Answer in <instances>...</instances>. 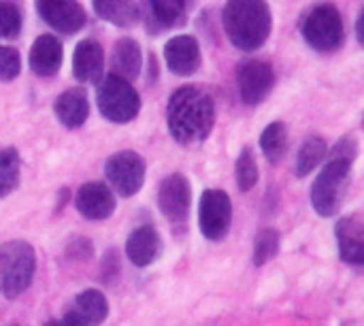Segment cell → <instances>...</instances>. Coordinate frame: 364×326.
Masks as SVG:
<instances>
[{
  "label": "cell",
  "instance_id": "6da1fadb",
  "mask_svg": "<svg viewBox=\"0 0 364 326\" xmlns=\"http://www.w3.org/2000/svg\"><path fill=\"white\" fill-rule=\"evenodd\" d=\"M356 158L358 141L354 135H348L333 145L324 169L311 186V207L318 216L331 218L341 211L350 192L352 169Z\"/></svg>",
  "mask_w": 364,
  "mask_h": 326
},
{
  "label": "cell",
  "instance_id": "7a4b0ae2",
  "mask_svg": "<svg viewBox=\"0 0 364 326\" xmlns=\"http://www.w3.org/2000/svg\"><path fill=\"white\" fill-rule=\"evenodd\" d=\"M166 124L171 137L179 145L190 147L203 143L215 124L213 98L196 85L175 90L166 105Z\"/></svg>",
  "mask_w": 364,
  "mask_h": 326
},
{
  "label": "cell",
  "instance_id": "3957f363",
  "mask_svg": "<svg viewBox=\"0 0 364 326\" xmlns=\"http://www.w3.org/2000/svg\"><path fill=\"white\" fill-rule=\"evenodd\" d=\"M222 23L237 49L256 51L271 36L273 15L267 0H226Z\"/></svg>",
  "mask_w": 364,
  "mask_h": 326
},
{
  "label": "cell",
  "instance_id": "277c9868",
  "mask_svg": "<svg viewBox=\"0 0 364 326\" xmlns=\"http://www.w3.org/2000/svg\"><path fill=\"white\" fill-rule=\"evenodd\" d=\"M36 271V254L28 241H9L0 246V293L6 299L23 295Z\"/></svg>",
  "mask_w": 364,
  "mask_h": 326
},
{
  "label": "cell",
  "instance_id": "5b68a950",
  "mask_svg": "<svg viewBox=\"0 0 364 326\" xmlns=\"http://www.w3.org/2000/svg\"><path fill=\"white\" fill-rule=\"evenodd\" d=\"M301 34L307 45L320 53L337 51L346 41V28L339 9L331 2L311 6L301 21Z\"/></svg>",
  "mask_w": 364,
  "mask_h": 326
},
{
  "label": "cell",
  "instance_id": "8992f818",
  "mask_svg": "<svg viewBox=\"0 0 364 326\" xmlns=\"http://www.w3.org/2000/svg\"><path fill=\"white\" fill-rule=\"evenodd\" d=\"M96 105L105 120L115 124H126L139 115L141 98L128 79H122L111 73L98 81Z\"/></svg>",
  "mask_w": 364,
  "mask_h": 326
},
{
  "label": "cell",
  "instance_id": "52a82bcc",
  "mask_svg": "<svg viewBox=\"0 0 364 326\" xmlns=\"http://www.w3.org/2000/svg\"><path fill=\"white\" fill-rule=\"evenodd\" d=\"M145 158L132 149H122L107 158L105 162V177L111 190L124 199L134 196L145 182Z\"/></svg>",
  "mask_w": 364,
  "mask_h": 326
},
{
  "label": "cell",
  "instance_id": "ba28073f",
  "mask_svg": "<svg viewBox=\"0 0 364 326\" xmlns=\"http://www.w3.org/2000/svg\"><path fill=\"white\" fill-rule=\"evenodd\" d=\"M232 224V201L224 190H205L198 203V228L207 241H222Z\"/></svg>",
  "mask_w": 364,
  "mask_h": 326
},
{
  "label": "cell",
  "instance_id": "9c48e42d",
  "mask_svg": "<svg viewBox=\"0 0 364 326\" xmlns=\"http://www.w3.org/2000/svg\"><path fill=\"white\" fill-rule=\"evenodd\" d=\"M158 207L175 231L188 224L190 207H192V190L186 175L173 173L162 179V184L158 186Z\"/></svg>",
  "mask_w": 364,
  "mask_h": 326
},
{
  "label": "cell",
  "instance_id": "30bf717a",
  "mask_svg": "<svg viewBox=\"0 0 364 326\" xmlns=\"http://www.w3.org/2000/svg\"><path fill=\"white\" fill-rule=\"evenodd\" d=\"M237 85L241 100L256 107L269 98L275 85V70L264 60H245L237 68Z\"/></svg>",
  "mask_w": 364,
  "mask_h": 326
},
{
  "label": "cell",
  "instance_id": "8fae6325",
  "mask_svg": "<svg viewBox=\"0 0 364 326\" xmlns=\"http://www.w3.org/2000/svg\"><path fill=\"white\" fill-rule=\"evenodd\" d=\"M34 6L41 19L60 34H75L87 21V15L77 0H34Z\"/></svg>",
  "mask_w": 364,
  "mask_h": 326
},
{
  "label": "cell",
  "instance_id": "7c38bea8",
  "mask_svg": "<svg viewBox=\"0 0 364 326\" xmlns=\"http://www.w3.org/2000/svg\"><path fill=\"white\" fill-rule=\"evenodd\" d=\"M115 194L107 184L90 182L83 184L75 194V207L85 220H107L115 211Z\"/></svg>",
  "mask_w": 364,
  "mask_h": 326
},
{
  "label": "cell",
  "instance_id": "4fadbf2b",
  "mask_svg": "<svg viewBox=\"0 0 364 326\" xmlns=\"http://www.w3.org/2000/svg\"><path fill=\"white\" fill-rule=\"evenodd\" d=\"M339 258L350 267L364 265V220L360 214L343 216L335 226Z\"/></svg>",
  "mask_w": 364,
  "mask_h": 326
},
{
  "label": "cell",
  "instance_id": "5bb4252c",
  "mask_svg": "<svg viewBox=\"0 0 364 326\" xmlns=\"http://www.w3.org/2000/svg\"><path fill=\"white\" fill-rule=\"evenodd\" d=\"M164 60H166V66L173 75H179V77L194 75L200 66V60H203L200 45L190 34L173 36L164 45Z\"/></svg>",
  "mask_w": 364,
  "mask_h": 326
},
{
  "label": "cell",
  "instance_id": "9a60e30c",
  "mask_svg": "<svg viewBox=\"0 0 364 326\" xmlns=\"http://www.w3.org/2000/svg\"><path fill=\"white\" fill-rule=\"evenodd\" d=\"M105 70V49L94 38L77 43L73 53V75L81 83H98Z\"/></svg>",
  "mask_w": 364,
  "mask_h": 326
},
{
  "label": "cell",
  "instance_id": "2e32d148",
  "mask_svg": "<svg viewBox=\"0 0 364 326\" xmlns=\"http://www.w3.org/2000/svg\"><path fill=\"white\" fill-rule=\"evenodd\" d=\"M62 58H64V47L53 34H41L28 56V64L34 75L38 77H53L62 68Z\"/></svg>",
  "mask_w": 364,
  "mask_h": 326
},
{
  "label": "cell",
  "instance_id": "e0dca14e",
  "mask_svg": "<svg viewBox=\"0 0 364 326\" xmlns=\"http://www.w3.org/2000/svg\"><path fill=\"white\" fill-rule=\"evenodd\" d=\"M53 113L58 117V122L68 128H81L90 115V98L87 92L83 88H73L62 92L55 100H53Z\"/></svg>",
  "mask_w": 364,
  "mask_h": 326
},
{
  "label": "cell",
  "instance_id": "ac0fdd59",
  "mask_svg": "<svg viewBox=\"0 0 364 326\" xmlns=\"http://www.w3.org/2000/svg\"><path fill=\"white\" fill-rule=\"evenodd\" d=\"M160 252H162V239L154 226H139L126 239V258L139 269L149 267Z\"/></svg>",
  "mask_w": 364,
  "mask_h": 326
},
{
  "label": "cell",
  "instance_id": "d6986e66",
  "mask_svg": "<svg viewBox=\"0 0 364 326\" xmlns=\"http://www.w3.org/2000/svg\"><path fill=\"white\" fill-rule=\"evenodd\" d=\"M68 314L81 326H100L109 316L107 297L96 288H87L75 297Z\"/></svg>",
  "mask_w": 364,
  "mask_h": 326
},
{
  "label": "cell",
  "instance_id": "ffe728a7",
  "mask_svg": "<svg viewBox=\"0 0 364 326\" xmlns=\"http://www.w3.org/2000/svg\"><path fill=\"white\" fill-rule=\"evenodd\" d=\"M141 66H143V53L139 43L134 38H119L111 51L113 75L132 81L141 75Z\"/></svg>",
  "mask_w": 364,
  "mask_h": 326
},
{
  "label": "cell",
  "instance_id": "44dd1931",
  "mask_svg": "<svg viewBox=\"0 0 364 326\" xmlns=\"http://www.w3.org/2000/svg\"><path fill=\"white\" fill-rule=\"evenodd\" d=\"M94 13L117 26V28H132L139 23V6L134 4V0H92Z\"/></svg>",
  "mask_w": 364,
  "mask_h": 326
},
{
  "label": "cell",
  "instance_id": "7402d4cb",
  "mask_svg": "<svg viewBox=\"0 0 364 326\" xmlns=\"http://www.w3.org/2000/svg\"><path fill=\"white\" fill-rule=\"evenodd\" d=\"M260 149L271 164L284 160L288 152V130L284 122H271L260 135Z\"/></svg>",
  "mask_w": 364,
  "mask_h": 326
},
{
  "label": "cell",
  "instance_id": "603a6c76",
  "mask_svg": "<svg viewBox=\"0 0 364 326\" xmlns=\"http://www.w3.org/2000/svg\"><path fill=\"white\" fill-rule=\"evenodd\" d=\"M326 154H328V145L322 137H307L296 154V164H294L296 177H307L309 173H314V169L326 158Z\"/></svg>",
  "mask_w": 364,
  "mask_h": 326
},
{
  "label": "cell",
  "instance_id": "cb8c5ba5",
  "mask_svg": "<svg viewBox=\"0 0 364 326\" xmlns=\"http://www.w3.org/2000/svg\"><path fill=\"white\" fill-rule=\"evenodd\" d=\"M21 158L15 147L0 149V199L13 194L19 186Z\"/></svg>",
  "mask_w": 364,
  "mask_h": 326
},
{
  "label": "cell",
  "instance_id": "d4e9b609",
  "mask_svg": "<svg viewBox=\"0 0 364 326\" xmlns=\"http://www.w3.org/2000/svg\"><path fill=\"white\" fill-rule=\"evenodd\" d=\"M154 19L162 28H175L183 26L188 19V2L186 0H147Z\"/></svg>",
  "mask_w": 364,
  "mask_h": 326
},
{
  "label": "cell",
  "instance_id": "484cf974",
  "mask_svg": "<svg viewBox=\"0 0 364 326\" xmlns=\"http://www.w3.org/2000/svg\"><path fill=\"white\" fill-rule=\"evenodd\" d=\"M235 175H237V186L241 192H250L258 184V164H256V156L250 147L241 149V154L237 158Z\"/></svg>",
  "mask_w": 364,
  "mask_h": 326
},
{
  "label": "cell",
  "instance_id": "4316f807",
  "mask_svg": "<svg viewBox=\"0 0 364 326\" xmlns=\"http://www.w3.org/2000/svg\"><path fill=\"white\" fill-rule=\"evenodd\" d=\"M279 252V233L275 228H262L254 241V265L264 267Z\"/></svg>",
  "mask_w": 364,
  "mask_h": 326
},
{
  "label": "cell",
  "instance_id": "83f0119b",
  "mask_svg": "<svg viewBox=\"0 0 364 326\" xmlns=\"http://www.w3.org/2000/svg\"><path fill=\"white\" fill-rule=\"evenodd\" d=\"M21 32V11L11 0H0V38H15Z\"/></svg>",
  "mask_w": 364,
  "mask_h": 326
},
{
  "label": "cell",
  "instance_id": "f1b7e54d",
  "mask_svg": "<svg viewBox=\"0 0 364 326\" xmlns=\"http://www.w3.org/2000/svg\"><path fill=\"white\" fill-rule=\"evenodd\" d=\"M21 70V58L15 47L0 45V81H13Z\"/></svg>",
  "mask_w": 364,
  "mask_h": 326
},
{
  "label": "cell",
  "instance_id": "f546056e",
  "mask_svg": "<svg viewBox=\"0 0 364 326\" xmlns=\"http://www.w3.org/2000/svg\"><path fill=\"white\" fill-rule=\"evenodd\" d=\"M92 254H94L92 241L85 239V237H77V239L68 246V256L75 258V261H87Z\"/></svg>",
  "mask_w": 364,
  "mask_h": 326
},
{
  "label": "cell",
  "instance_id": "4dcf8cb0",
  "mask_svg": "<svg viewBox=\"0 0 364 326\" xmlns=\"http://www.w3.org/2000/svg\"><path fill=\"white\" fill-rule=\"evenodd\" d=\"M111 269L119 271V258H117L115 250L107 252V254H105V261H102V282H107V284L115 280V275H113Z\"/></svg>",
  "mask_w": 364,
  "mask_h": 326
},
{
  "label": "cell",
  "instance_id": "1f68e13d",
  "mask_svg": "<svg viewBox=\"0 0 364 326\" xmlns=\"http://www.w3.org/2000/svg\"><path fill=\"white\" fill-rule=\"evenodd\" d=\"M45 326H81V325H79V322H77V320L66 312L60 320H49Z\"/></svg>",
  "mask_w": 364,
  "mask_h": 326
},
{
  "label": "cell",
  "instance_id": "d6a6232c",
  "mask_svg": "<svg viewBox=\"0 0 364 326\" xmlns=\"http://www.w3.org/2000/svg\"><path fill=\"white\" fill-rule=\"evenodd\" d=\"M363 23H364V15L360 13V15H358V21H356V38H358V43H360V45H364Z\"/></svg>",
  "mask_w": 364,
  "mask_h": 326
}]
</instances>
